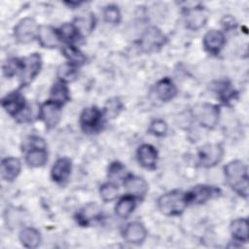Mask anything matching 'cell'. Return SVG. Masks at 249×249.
<instances>
[{"mask_svg":"<svg viewBox=\"0 0 249 249\" xmlns=\"http://www.w3.org/2000/svg\"><path fill=\"white\" fill-rule=\"evenodd\" d=\"M224 174L228 185L240 196H248V171L243 161L234 160L224 167Z\"/></svg>","mask_w":249,"mask_h":249,"instance_id":"obj_1","label":"cell"},{"mask_svg":"<svg viewBox=\"0 0 249 249\" xmlns=\"http://www.w3.org/2000/svg\"><path fill=\"white\" fill-rule=\"evenodd\" d=\"M188 205L186 194L179 191L168 192L158 199L160 211L166 216H176L183 213Z\"/></svg>","mask_w":249,"mask_h":249,"instance_id":"obj_2","label":"cell"},{"mask_svg":"<svg viewBox=\"0 0 249 249\" xmlns=\"http://www.w3.org/2000/svg\"><path fill=\"white\" fill-rule=\"evenodd\" d=\"M29 150L25 156V161L30 167H41L48 160V153L44 140L38 136H32L29 140Z\"/></svg>","mask_w":249,"mask_h":249,"instance_id":"obj_3","label":"cell"},{"mask_svg":"<svg viewBox=\"0 0 249 249\" xmlns=\"http://www.w3.org/2000/svg\"><path fill=\"white\" fill-rule=\"evenodd\" d=\"M42 59L38 53H31L21 59V69L19 79L22 86L28 85L40 72Z\"/></svg>","mask_w":249,"mask_h":249,"instance_id":"obj_4","label":"cell"},{"mask_svg":"<svg viewBox=\"0 0 249 249\" xmlns=\"http://www.w3.org/2000/svg\"><path fill=\"white\" fill-rule=\"evenodd\" d=\"M39 26L32 18H24L20 19L14 28L16 40L21 44H27L37 37Z\"/></svg>","mask_w":249,"mask_h":249,"instance_id":"obj_5","label":"cell"},{"mask_svg":"<svg viewBox=\"0 0 249 249\" xmlns=\"http://www.w3.org/2000/svg\"><path fill=\"white\" fill-rule=\"evenodd\" d=\"M166 42L164 34L157 27L152 26L145 30L140 38V47L145 53L159 51Z\"/></svg>","mask_w":249,"mask_h":249,"instance_id":"obj_6","label":"cell"},{"mask_svg":"<svg viewBox=\"0 0 249 249\" xmlns=\"http://www.w3.org/2000/svg\"><path fill=\"white\" fill-rule=\"evenodd\" d=\"M194 113L199 124L206 128L215 127L219 122L220 110L216 105L209 104V103H203V104L197 105L195 108Z\"/></svg>","mask_w":249,"mask_h":249,"instance_id":"obj_7","label":"cell"},{"mask_svg":"<svg viewBox=\"0 0 249 249\" xmlns=\"http://www.w3.org/2000/svg\"><path fill=\"white\" fill-rule=\"evenodd\" d=\"M224 156V149L220 144H205L198 151V161L203 167H213Z\"/></svg>","mask_w":249,"mask_h":249,"instance_id":"obj_8","label":"cell"},{"mask_svg":"<svg viewBox=\"0 0 249 249\" xmlns=\"http://www.w3.org/2000/svg\"><path fill=\"white\" fill-rule=\"evenodd\" d=\"M80 124L86 132L97 131L103 124V113L95 106L87 107L81 113Z\"/></svg>","mask_w":249,"mask_h":249,"instance_id":"obj_9","label":"cell"},{"mask_svg":"<svg viewBox=\"0 0 249 249\" xmlns=\"http://www.w3.org/2000/svg\"><path fill=\"white\" fill-rule=\"evenodd\" d=\"M2 107L9 115L13 117H19L27 108V104L25 98L20 92L12 91L2 99Z\"/></svg>","mask_w":249,"mask_h":249,"instance_id":"obj_10","label":"cell"},{"mask_svg":"<svg viewBox=\"0 0 249 249\" xmlns=\"http://www.w3.org/2000/svg\"><path fill=\"white\" fill-rule=\"evenodd\" d=\"M39 116L48 128H53L57 125L61 118L60 105L52 100L43 103L39 109Z\"/></svg>","mask_w":249,"mask_h":249,"instance_id":"obj_11","label":"cell"},{"mask_svg":"<svg viewBox=\"0 0 249 249\" xmlns=\"http://www.w3.org/2000/svg\"><path fill=\"white\" fill-rule=\"evenodd\" d=\"M123 233L124 240L134 245L142 244L147 237V230L140 222H131L127 224Z\"/></svg>","mask_w":249,"mask_h":249,"instance_id":"obj_12","label":"cell"},{"mask_svg":"<svg viewBox=\"0 0 249 249\" xmlns=\"http://www.w3.org/2000/svg\"><path fill=\"white\" fill-rule=\"evenodd\" d=\"M226 44V38L222 31L211 29L203 37V47L211 54H218Z\"/></svg>","mask_w":249,"mask_h":249,"instance_id":"obj_13","label":"cell"},{"mask_svg":"<svg viewBox=\"0 0 249 249\" xmlns=\"http://www.w3.org/2000/svg\"><path fill=\"white\" fill-rule=\"evenodd\" d=\"M207 13L201 7L187 9L185 14V22L187 28L195 31L203 27L207 21Z\"/></svg>","mask_w":249,"mask_h":249,"instance_id":"obj_14","label":"cell"},{"mask_svg":"<svg viewBox=\"0 0 249 249\" xmlns=\"http://www.w3.org/2000/svg\"><path fill=\"white\" fill-rule=\"evenodd\" d=\"M72 170V161L68 158H60L58 159L52 167L51 176L52 179L58 183L63 184L66 182L71 174Z\"/></svg>","mask_w":249,"mask_h":249,"instance_id":"obj_15","label":"cell"},{"mask_svg":"<svg viewBox=\"0 0 249 249\" xmlns=\"http://www.w3.org/2000/svg\"><path fill=\"white\" fill-rule=\"evenodd\" d=\"M137 160L147 169H155L158 161V151L151 144H142L137 149Z\"/></svg>","mask_w":249,"mask_h":249,"instance_id":"obj_16","label":"cell"},{"mask_svg":"<svg viewBox=\"0 0 249 249\" xmlns=\"http://www.w3.org/2000/svg\"><path fill=\"white\" fill-rule=\"evenodd\" d=\"M217 189L208 185H197L186 194L188 203H204L216 195Z\"/></svg>","mask_w":249,"mask_h":249,"instance_id":"obj_17","label":"cell"},{"mask_svg":"<svg viewBox=\"0 0 249 249\" xmlns=\"http://www.w3.org/2000/svg\"><path fill=\"white\" fill-rule=\"evenodd\" d=\"M124 186L127 193L134 197L142 198L148 192L147 182L143 178L135 175L126 176L124 181Z\"/></svg>","mask_w":249,"mask_h":249,"instance_id":"obj_18","label":"cell"},{"mask_svg":"<svg viewBox=\"0 0 249 249\" xmlns=\"http://www.w3.org/2000/svg\"><path fill=\"white\" fill-rule=\"evenodd\" d=\"M37 38L43 48H56L60 42L58 31L50 25L40 26Z\"/></svg>","mask_w":249,"mask_h":249,"instance_id":"obj_19","label":"cell"},{"mask_svg":"<svg viewBox=\"0 0 249 249\" xmlns=\"http://www.w3.org/2000/svg\"><path fill=\"white\" fill-rule=\"evenodd\" d=\"M21 169V162L17 158H6L1 161V177L4 181L12 182L19 174Z\"/></svg>","mask_w":249,"mask_h":249,"instance_id":"obj_20","label":"cell"},{"mask_svg":"<svg viewBox=\"0 0 249 249\" xmlns=\"http://www.w3.org/2000/svg\"><path fill=\"white\" fill-rule=\"evenodd\" d=\"M155 92L157 97L163 102H167L174 98L177 93V89L174 83L169 78H162L155 86Z\"/></svg>","mask_w":249,"mask_h":249,"instance_id":"obj_21","label":"cell"},{"mask_svg":"<svg viewBox=\"0 0 249 249\" xmlns=\"http://www.w3.org/2000/svg\"><path fill=\"white\" fill-rule=\"evenodd\" d=\"M231 233L234 240L239 242L248 241V221L245 218L233 220L230 226Z\"/></svg>","mask_w":249,"mask_h":249,"instance_id":"obj_22","label":"cell"},{"mask_svg":"<svg viewBox=\"0 0 249 249\" xmlns=\"http://www.w3.org/2000/svg\"><path fill=\"white\" fill-rule=\"evenodd\" d=\"M136 206L135 197L127 195L123 196L115 206V213L121 219L128 218Z\"/></svg>","mask_w":249,"mask_h":249,"instance_id":"obj_23","label":"cell"},{"mask_svg":"<svg viewBox=\"0 0 249 249\" xmlns=\"http://www.w3.org/2000/svg\"><path fill=\"white\" fill-rule=\"evenodd\" d=\"M101 214L99 207L95 203H89L77 214V221L82 226H88L90 222L98 219Z\"/></svg>","mask_w":249,"mask_h":249,"instance_id":"obj_24","label":"cell"},{"mask_svg":"<svg viewBox=\"0 0 249 249\" xmlns=\"http://www.w3.org/2000/svg\"><path fill=\"white\" fill-rule=\"evenodd\" d=\"M69 99H70L69 89L65 85V83H62L59 81L53 84L50 92V100L61 106L66 102H68Z\"/></svg>","mask_w":249,"mask_h":249,"instance_id":"obj_25","label":"cell"},{"mask_svg":"<svg viewBox=\"0 0 249 249\" xmlns=\"http://www.w3.org/2000/svg\"><path fill=\"white\" fill-rule=\"evenodd\" d=\"M19 240L26 248H36L41 242V235L34 228H24L19 232Z\"/></svg>","mask_w":249,"mask_h":249,"instance_id":"obj_26","label":"cell"},{"mask_svg":"<svg viewBox=\"0 0 249 249\" xmlns=\"http://www.w3.org/2000/svg\"><path fill=\"white\" fill-rule=\"evenodd\" d=\"M62 53H63L64 56L68 59L69 63H71L75 66L83 65L87 60L85 54L79 49H77L75 46H73L71 44L64 46L62 48Z\"/></svg>","mask_w":249,"mask_h":249,"instance_id":"obj_27","label":"cell"},{"mask_svg":"<svg viewBox=\"0 0 249 249\" xmlns=\"http://www.w3.org/2000/svg\"><path fill=\"white\" fill-rule=\"evenodd\" d=\"M57 77L62 83H70L73 82L77 78V69L76 66L71 63L61 64L57 68Z\"/></svg>","mask_w":249,"mask_h":249,"instance_id":"obj_28","label":"cell"},{"mask_svg":"<svg viewBox=\"0 0 249 249\" xmlns=\"http://www.w3.org/2000/svg\"><path fill=\"white\" fill-rule=\"evenodd\" d=\"M57 31H58L60 39L64 40L65 42H68V43L75 42L77 40V38L79 36H81L78 29L76 28V26L73 23H64Z\"/></svg>","mask_w":249,"mask_h":249,"instance_id":"obj_29","label":"cell"},{"mask_svg":"<svg viewBox=\"0 0 249 249\" xmlns=\"http://www.w3.org/2000/svg\"><path fill=\"white\" fill-rule=\"evenodd\" d=\"M73 24L78 29L80 35H86L93 29V27H94V18L91 15L87 16V17H80V18L75 19Z\"/></svg>","mask_w":249,"mask_h":249,"instance_id":"obj_30","label":"cell"},{"mask_svg":"<svg viewBox=\"0 0 249 249\" xmlns=\"http://www.w3.org/2000/svg\"><path fill=\"white\" fill-rule=\"evenodd\" d=\"M99 194H100V197L103 201L109 202V201H112L117 198L119 190H118V187L114 183L108 182V183H105L100 186Z\"/></svg>","mask_w":249,"mask_h":249,"instance_id":"obj_31","label":"cell"},{"mask_svg":"<svg viewBox=\"0 0 249 249\" xmlns=\"http://www.w3.org/2000/svg\"><path fill=\"white\" fill-rule=\"evenodd\" d=\"M21 69V59H18L15 57L9 58L4 64H3V73L6 77L11 78L18 73L19 74Z\"/></svg>","mask_w":249,"mask_h":249,"instance_id":"obj_32","label":"cell"},{"mask_svg":"<svg viewBox=\"0 0 249 249\" xmlns=\"http://www.w3.org/2000/svg\"><path fill=\"white\" fill-rule=\"evenodd\" d=\"M104 20L111 24H118L121 21V12L115 5H108L103 10Z\"/></svg>","mask_w":249,"mask_h":249,"instance_id":"obj_33","label":"cell"},{"mask_svg":"<svg viewBox=\"0 0 249 249\" xmlns=\"http://www.w3.org/2000/svg\"><path fill=\"white\" fill-rule=\"evenodd\" d=\"M123 109V104L120 101L119 98L115 97V98H111L109 99L104 107V111H105V115L111 119L116 118L120 112Z\"/></svg>","mask_w":249,"mask_h":249,"instance_id":"obj_34","label":"cell"},{"mask_svg":"<svg viewBox=\"0 0 249 249\" xmlns=\"http://www.w3.org/2000/svg\"><path fill=\"white\" fill-rule=\"evenodd\" d=\"M167 124L161 119H156L151 122L149 125V132L155 136L161 137L167 132Z\"/></svg>","mask_w":249,"mask_h":249,"instance_id":"obj_35","label":"cell"},{"mask_svg":"<svg viewBox=\"0 0 249 249\" xmlns=\"http://www.w3.org/2000/svg\"><path fill=\"white\" fill-rule=\"evenodd\" d=\"M124 166L121 162L114 161L109 166L108 176L112 180H120L124 176Z\"/></svg>","mask_w":249,"mask_h":249,"instance_id":"obj_36","label":"cell"},{"mask_svg":"<svg viewBox=\"0 0 249 249\" xmlns=\"http://www.w3.org/2000/svg\"><path fill=\"white\" fill-rule=\"evenodd\" d=\"M219 94H220V97L223 101H230L232 97H233V90L231 89L230 85H228L227 83H224L222 85V89L219 90Z\"/></svg>","mask_w":249,"mask_h":249,"instance_id":"obj_37","label":"cell"}]
</instances>
